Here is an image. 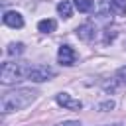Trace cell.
<instances>
[{
	"mask_svg": "<svg viewBox=\"0 0 126 126\" xmlns=\"http://www.w3.org/2000/svg\"><path fill=\"white\" fill-rule=\"evenodd\" d=\"M35 96H37V93H35L33 89H26V87L8 91V93H4L2 98H0V112H2V114H8V112L22 110V108L30 106V104L35 100Z\"/></svg>",
	"mask_w": 126,
	"mask_h": 126,
	"instance_id": "1",
	"label": "cell"
},
{
	"mask_svg": "<svg viewBox=\"0 0 126 126\" xmlns=\"http://www.w3.org/2000/svg\"><path fill=\"white\" fill-rule=\"evenodd\" d=\"M30 69H32V65L22 63V61L4 63V65H2V71H0V81H2V85H14V83H18V81L28 79Z\"/></svg>",
	"mask_w": 126,
	"mask_h": 126,
	"instance_id": "2",
	"label": "cell"
},
{
	"mask_svg": "<svg viewBox=\"0 0 126 126\" xmlns=\"http://www.w3.org/2000/svg\"><path fill=\"white\" fill-rule=\"evenodd\" d=\"M53 77H55V71L47 65H33L30 69V75H28V79L33 83H43V81H49Z\"/></svg>",
	"mask_w": 126,
	"mask_h": 126,
	"instance_id": "3",
	"label": "cell"
},
{
	"mask_svg": "<svg viewBox=\"0 0 126 126\" xmlns=\"http://www.w3.org/2000/svg\"><path fill=\"white\" fill-rule=\"evenodd\" d=\"M55 102H57L59 106L67 108V110H81V108H83V102L77 100V98H73L69 93H57V94H55Z\"/></svg>",
	"mask_w": 126,
	"mask_h": 126,
	"instance_id": "4",
	"label": "cell"
},
{
	"mask_svg": "<svg viewBox=\"0 0 126 126\" xmlns=\"http://www.w3.org/2000/svg\"><path fill=\"white\" fill-rule=\"evenodd\" d=\"M75 33H77V37H79L81 41H93V39L96 37V26H94L93 22H85V24H81V26L75 30Z\"/></svg>",
	"mask_w": 126,
	"mask_h": 126,
	"instance_id": "5",
	"label": "cell"
},
{
	"mask_svg": "<svg viewBox=\"0 0 126 126\" xmlns=\"http://www.w3.org/2000/svg\"><path fill=\"white\" fill-rule=\"evenodd\" d=\"M75 59H77V53H75V49H73L71 45H61V47H59V51H57V61H59L61 65L71 67V65L75 63Z\"/></svg>",
	"mask_w": 126,
	"mask_h": 126,
	"instance_id": "6",
	"label": "cell"
},
{
	"mask_svg": "<svg viewBox=\"0 0 126 126\" xmlns=\"http://www.w3.org/2000/svg\"><path fill=\"white\" fill-rule=\"evenodd\" d=\"M2 22L8 26V28H14V30H20L24 28V16L20 12H6L2 16Z\"/></svg>",
	"mask_w": 126,
	"mask_h": 126,
	"instance_id": "7",
	"label": "cell"
},
{
	"mask_svg": "<svg viewBox=\"0 0 126 126\" xmlns=\"http://www.w3.org/2000/svg\"><path fill=\"white\" fill-rule=\"evenodd\" d=\"M94 14H98L100 18H106L110 16L114 10H112V0H94Z\"/></svg>",
	"mask_w": 126,
	"mask_h": 126,
	"instance_id": "8",
	"label": "cell"
},
{
	"mask_svg": "<svg viewBox=\"0 0 126 126\" xmlns=\"http://www.w3.org/2000/svg\"><path fill=\"white\" fill-rule=\"evenodd\" d=\"M55 28H57V22L51 20V18H45V20L37 22V30L41 33H51V32H55Z\"/></svg>",
	"mask_w": 126,
	"mask_h": 126,
	"instance_id": "9",
	"label": "cell"
},
{
	"mask_svg": "<svg viewBox=\"0 0 126 126\" xmlns=\"http://www.w3.org/2000/svg\"><path fill=\"white\" fill-rule=\"evenodd\" d=\"M57 14L61 16V18H71V14H73V4L69 2V0H61L59 4H57Z\"/></svg>",
	"mask_w": 126,
	"mask_h": 126,
	"instance_id": "10",
	"label": "cell"
},
{
	"mask_svg": "<svg viewBox=\"0 0 126 126\" xmlns=\"http://www.w3.org/2000/svg\"><path fill=\"white\" fill-rule=\"evenodd\" d=\"M73 6L81 12V14H87L94 8V0H73Z\"/></svg>",
	"mask_w": 126,
	"mask_h": 126,
	"instance_id": "11",
	"label": "cell"
},
{
	"mask_svg": "<svg viewBox=\"0 0 126 126\" xmlns=\"http://www.w3.org/2000/svg\"><path fill=\"white\" fill-rule=\"evenodd\" d=\"M6 53L12 55V57H14V55H22V53H24V43H20V41H18V43H10L8 49H6Z\"/></svg>",
	"mask_w": 126,
	"mask_h": 126,
	"instance_id": "12",
	"label": "cell"
},
{
	"mask_svg": "<svg viewBox=\"0 0 126 126\" xmlns=\"http://www.w3.org/2000/svg\"><path fill=\"white\" fill-rule=\"evenodd\" d=\"M112 10H114V14L124 16L126 14V0H112Z\"/></svg>",
	"mask_w": 126,
	"mask_h": 126,
	"instance_id": "13",
	"label": "cell"
},
{
	"mask_svg": "<svg viewBox=\"0 0 126 126\" xmlns=\"http://www.w3.org/2000/svg\"><path fill=\"white\" fill-rule=\"evenodd\" d=\"M114 77L118 79V83L126 85V65H124V67H120V69L116 71V75H114Z\"/></svg>",
	"mask_w": 126,
	"mask_h": 126,
	"instance_id": "14",
	"label": "cell"
},
{
	"mask_svg": "<svg viewBox=\"0 0 126 126\" xmlns=\"http://www.w3.org/2000/svg\"><path fill=\"white\" fill-rule=\"evenodd\" d=\"M112 108H114V100H104V102L98 104V110L100 112H106V110H112Z\"/></svg>",
	"mask_w": 126,
	"mask_h": 126,
	"instance_id": "15",
	"label": "cell"
},
{
	"mask_svg": "<svg viewBox=\"0 0 126 126\" xmlns=\"http://www.w3.org/2000/svg\"><path fill=\"white\" fill-rule=\"evenodd\" d=\"M57 126H81V122L79 120H65V122L57 124Z\"/></svg>",
	"mask_w": 126,
	"mask_h": 126,
	"instance_id": "16",
	"label": "cell"
},
{
	"mask_svg": "<svg viewBox=\"0 0 126 126\" xmlns=\"http://www.w3.org/2000/svg\"><path fill=\"white\" fill-rule=\"evenodd\" d=\"M114 126H118V124H114Z\"/></svg>",
	"mask_w": 126,
	"mask_h": 126,
	"instance_id": "17",
	"label": "cell"
}]
</instances>
